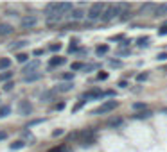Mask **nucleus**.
I'll use <instances>...</instances> for the list:
<instances>
[{
    "instance_id": "obj_30",
    "label": "nucleus",
    "mask_w": 167,
    "mask_h": 152,
    "mask_svg": "<svg viewBox=\"0 0 167 152\" xmlns=\"http://www.w3.org/2000/svg\"><path fill=\"white\" fill-rule=\"evenodd\" d=\"M146 79H147V73H138V75H136V81H138V82L146 81Z\"/></svg>"
},
{
    "instance_id": "obj_3",
    "label": "nucleus",
    "mask_w": 167,
    "mask_h": 152,
    "mask_svg": "<svg viewBox=\"0 0 167 152\" xmlns=\"http://www.w3.org/2000/svg\"><path fill=\"white\" fill-rule=\"evenodd\" d=\"M117 106H119V102L117 100H106L104 104H101L97 109H94V115H104V113H110V111H113Z\"/></svg>"
},
{
    "instance_id": "obj_2",
    "label": "nucleus",
    "mask_w": 167,
    "mask_h": 152,
    "mask_svg": "<svg viewBox=\"0 0 167 152\" xmlns=\"http://www.w3.org/2000/svg\"><path fill=\"white\" fill-rule=\"evenodd\" d=\"M106 6L104 4H92L90 7H88V13H86V18L90 21H95V20H101V16H103V13H104Z\"/></svg>"
},
{
    "instance_id": "obj_20",
    "label": "nucleus",
    "mask_w": 167,
    "mask_h": 152,
    "mask_svg": "<svg viewBox=\"0 0 167 152\" xmlns=\"http://www.w3.org/2000/svg\"><path fill=\"white\" fill-rule=\"evenodd\" d=\"M120 123H122V118H112V120L108 122V125H110V127H119Z\"/></svg>"
},
{
    "instance_id": "obj_8",
    "label": "nucleus",
    "mask_w": 167,
    "mask_h": 152,
    "mask_svg": "<svg viewBox=\"0 0 167 152\" xmlns=\"http://www.w3.org/2000/svg\"><path fill=\"white\" fill-rule=\"evenodd\" d=\"M38 68H40V61L34 59V61H31V63H27V64L23 66V70H22V72H23L25 75H31V73H36Z\"/></svg>"
},
{
    "instance_id": "obj_5",
    "label": "nucleus",
    "mask_w": 167,
    "mask_h": 152,
    "mask_svg": "<svg viewBox=\"0 0 167 152\" xmlns=\"http://www.w3.org/2000/svg\"><path fill=\"white\" fill-rule=\"evenodd\" d=\"M104 93L99 90V88H94V90H88V91H84L83 95H81V100H90V99H101Z\"/></svg>"
},
{
    "instance_id": "obj_17",
    "label": "nucleus",
    "mask_w": 167,
    "mask_h": 152,
    "mask_svg": "<svg viewBox=\"0 0 167 152\" xmlns=\"http://www.w3.org/2000/svg\"><path fill=\"white\" fill-rule=\"evenodd\" d=\"M23 147H25V143L22 142V140H20V142H14V143H11V145H9L11 150H20V149H23Z\"/></svg>"
},
{
    "instance_id": "obj_39",
    "label": "nucleus",
    "mask_w": 167,
    "mask_h": 152,
    "mask_svg": "<svg viewBox=\"0 0 167 152\" xmlns=\"http://www.w3.org/2000/svg\"><path fill=\"white\" fill-rule=\"evenodd\" d=\"M61 134H63L61 129H58V131H54V132H52V136H61Z\"/></svg>"
},
{
    "instance_id": "obj_21",
    "label": "nucleus",
    "mask_w": 167,
    "mask_h": 152,
    "mask_svg": "<svg viewBox=\"0 0 167 152\" xmlns=\"http://www.w3.org/2000/svg\"><path fill=\"white\" fill-rule=\"evenodd\" d=\"M136 43H138V47H147V45H149V38H147V36H144V38H138V40H136Z\"/></svg>"
},
{
    "instance_id": "obj_15",
    "label": "nucleus",
    "mask_w": 167,
    "mask_h": 152,
    "mask_svg": "<svg viewBox=\"0 0 167 152\" xmlns=\"http://www.w3.org/2000/svg\"><path fill=\"white\" fill-rule=\"evenodd\" d=\"M108 50H110V47H108V45H99V47L95 49V54H97V56L101 57V56H104Z\"/></svg>"
},
{
    "instance_id": "obj_38",
    "label": "nucleus",
    "mask_w": 167,
    "mask_h": 152,
    "mask_svg": "<svg viewBox=\"0 0 167 152\" xmlns=\"http://www.w3.org/2000/svg\"><path fill=\"white\" fill-rule=\"evenodd\" d=\"M32 54H34V56H42V54H43V50H42V49H36V50L32 52Z\"/></svg>"
},
{
    "instance_id": "obj_31",
    "label": "nucleus",
    "mask_w": 167,
    "mask_h": 152,
    "mask_svg": "<svg viewBox=\"0 0 167 152\" xmlns=\"http://www.w3.org/2000/svg\"><path fill=\"white\" fill-rule=\"evenodd\" d=\"M146 107V104H142V102H136V104H133V109H144Z\"/></svg>"
},
{
    "instance_id": "obj_7",
    "label": "nucleus",
    "mask_w": 167,
    "mask_h": 152,
    "mask_svg": "<svg viewBox=\"0 0 167 152\" xmlns=\"http://www.w3.org/2000/svg\"><path fill=\"white\" fill-rule=\"evenodd\" d=\"M84 16H86V13H84V11L81 9V7H74V9L70 11V13H68V18H70L72 21H79V20H83Z\"/></svg>"
},
{
    "instance_id": "obj_26",
    "label": "nucleus",
    "mask_w": 167,
    "mask_h": 152,
    "mask_svg": "<svg viewBox=\"0 0 167 152\" xmlns=\"http://www.w3.org/2000/svg\"><path fill=\"white\" fill-rule=\"evenodd\" d=\"M52 95H54V91H47V93H43L42 100H51V99H52Z\"/></svg>"
},
{
    "instance_id": "obj_40",
    "label": "nucleus",
    "mask_w": 167,
    "mask_h": 152,
    "mask_svg": "<svg viewBox=\"0 0 167 152\" xmlns=\"http://www.w3.org/2000/svg\"><path fill=\"white\" fill-rule=\"evenodd\" d=\"M119 86H120V88H126V86H128V82H126V81H120V82H119Z\"/></svg>"
},
{
    "instance_id": "obj_27",
    "label": "nucleus",
    "mask_w": 167,
    "mask_h": 152,
    "mask_svg": "<svg viewBox=\"0 0 167 152\" xmlns=\"http://www.w3.org/2000/svg\"><path fill=\"white\" fill-rule=\"evenodd\" d=\"M81 68H84V64H83V63H72V72L81 70Z\"/></svg>"
},
{
    "instance_id": "obj_28",
    "label": "nucleus",
    "mask_w": 167,
    "mask_h": 152,
    "mask_svg": "<svg viewBox=\"0 0 167 152\" xmlns=\"http://www.w3.org/2000/svg\"><path fill=\"white\" fill-rule=\"evenodd\" d=\"M157 59L158 61H165L167 59V52H160V54L157 56Z\"/></svg>"
},
{
    "instance_id": "obj_1",
    "label": "nucleus",
    "mask_w": 167,
    "mask_h": 152,
    "mask_svg": "<svg viewBox=\"0 0 167 152\" xmlns=\"http://www.w3.org/2000/svg\"><path fill=\"white\" fill-rule=\"evenodd\" d=\"M124 7H126V4H112V6H106L104 13H103V16H101V21H110V20H113V18H117V16L122 13Z\"/></svg>"
},
{
    "instance_id": "obj_18",
    "label": "nucleus",
    "mask_w": 167,
    "mask_h": 152,
    "mask_svg": "<svg viewBox=\"0 0 167 152\" xmlns=\"http://www.w3.org/2000/svg\"><path fill=\"white\" fill-rule=\"evenodd\" d=\"M9 113H11V107H9V106H0V118H6Z\"/></svg>"
},
{
    "instance_id": "obj_32",
    "label": "nucleus",
    "mask_w": 167,
    "mask_h": 152,
    "mask_svg": "<svg viewBox=\"0 0 167 152\" xmlns=\"http://www.w3.org/2000/svg\"><path fill=\"white\" fill-rule=\"evenodd\" d=\"M83 106H84V100H79V102H77V104H75V106H74V111H77V109H81Z\"/></svg>"
},
{
    "instance_id": "obj_16",
    "label": "nucleus",
    "mask_w": 167,
    "mask_h": 152,
    "mask_svg": "<svg viewBox=\"0 0 167 152\" xmlns=\"http://www.w3.org/2000/svg\"><path fill=\"white\" fill-rule=\"evenodd\" d=\"M65 63V57H52L49 61V66H58V64H63Z\"/></svg>"
},
{
    "instance_id": "obj_29",
    "label": "nucleus",
    "mask_w": 167,
    "mask_h": 152,
    "mask_svg": "<svg viewBox=\"0 0 167 152\" xmlns=\"http://www.w3.org/2000/svg\"><path fill=\"white\" fill-rule=\"evenodd\" d=\"M97 79H99V81H106V79H108V73H106V72H103V73L99 72V75H97Z\"/></svg>"
},
{
    "instance_id": "obj_23",
    "label": "nucleus",
    "mask_w": 167,
    "mask_h": 152,
    "mask_svg": "<svg viewBox=\"0 0 167 152\" xmlns=\"http://www.w3.org/2000/svg\"><path fill=\"white\" fill-rule=\"evenodd\" d=\"M16 59L20 61V63H25V61H29V56H27V54H23V52H20V54L16 56Z\"/></svg>"
},
{
    "instance_id": "obj_6",
    "label": "nucleus",
    "mask_w": 167,
    "mask_h": 152,
    "mask_svg": "<svg viewBox=\"0 0 167 152\" xmlns=\"http://www.w3.org/2000/svg\"><path fill=\"white\" fill-rule=\"evenodd\" d=\"M18 111H20L22 116H29L32 113V106L29 100H20V104H18Z\"/></svg>"
},
{
    "instance_id": "obj_14",
    "label": "nucleus",
    "mask_w": 167,
    "mask_h": 152,
    "mask_svg": "<svg viewBox=\"0 0 167 152\" xmlns=\"http://www.w3.org/2000/svg\"><path fill=\"white\" fill-rule=\"evenodd\" d=\"M11 77H13V72H9V70L2 72V73H0V82H9Z\"/></svg>"
},
{
    "instance_id": "obj_13",
    "label": "nucleus",
    "mask_w": 167,
    "mask_h": 152,
    "mask_svg": "<svg viewBox=\"0 0 167 152\" xmlns=\"http://www.w3.org/2000/svg\"><path fill=\"white\" fill-rule=\"evenodd\" d=\"M11 66V59L9 57H2L0 59V72H6Z\"/></svg>"
},
{
    "instance_id": "obj_22",
    "label": "nucleus",
    "mask_w": 167,
    "mask_h": 152,
    "mask_svg": "<svg viewBox=\"0 0 167 152\" xmlns=\"http://www.w3.org/2000/svg\"><path fill=\"white\" fill-rule=\"evenodd\" d=\"M149 116H151V113H149V111H146V113L142 111V113H136V115H135L136 120H142V118H149Z\"/></svg>"
},
{
    "instance_id": "obj_36",
    "label": "nucleus",
    "mask_w": 167,
    "mask_h": 152,
    "mask_svg": "<svg viewBox=\"0 0 167 152\" xmlns=\"http://www.w3.org/2000/svg\"><path fill=\"white\" fill-rule=\"evenodd\" d=\"M6 138H7V132H6V131H0V142H2V140H6Z\"/></svg>"
},
{
    "instance_id": "obj_24",
    "label": "nucleus",
    "mask_w": 167,
    "mask_h": 152,
    "mask_svg": "<svg viewBox=\"0 0 167 152\" xmlns=\"http://www.w3.org/2000/svg\"><path fill=\"white\" fill-rule=\"evenodd\" d=\"M165 34H167V21L160 27V29H158V36H165Z\"/></svg>"
},
{
    "instance_id": "obj_25",
    "label": "nucleus",
    "mask_w": 167,
    "mask_h": 152,
    "mask_svg": "<svg viewBox=\"0 0 167 152\" xmlns=\"http://www.w3.org/2000/svg\"><path fill=\"white\" fill-rule=\"evenodd\" d=\"M61 79H65V81H72V79H74V72H67V73H63Z\"/></svg>"
},
{
    "instance_id": "obj_37",
    "label": "nucleus",
    "mask_w": 167,
    "mask_h": 152,
    "mask_svg": "<svg viewBox=\"0 0 167 152\" xmlns=\"http://www.w3.org/2000/svg\"><path fill=\"white\" fill-rule=\"evenodd\" d=\"M63 107H65V104H63V102H59V104H56V106H54V109H63Z\"/></svg>"
},
{
    "instance_id": "obj_9",
    "label": "nucleus",
    "mask_w": 167,
    "mask_h": 152,
    "mask_svg": "<svg viewBox=\"0 0 167 152\" xmlns=\"http://www.w3.org/2000/svg\"><path fill=\"white\" fill-rule=\"evenodd\" d=\"M167 14V4H160L153 7V16H165Z\"/></svg>"
},
{
    "instance_id": "obj_12",
    "label": "nucleus",
    "mask_w": 167,
    "mask_h": 152,
    "mask_svg": "<svg viewBox=\"0 0 167 152\" xmlns=\"http://www.w3.org/2000/svg\"><path fill=\"white\" fill-rule=\"evenodd\" d=\"M42 72H36V73H31V75H25L23 77V81L25 82H34V81H38V79H42Z\"/></svg>"
},
{
    "instance_id": "obj_35",
    "label": "nucleus",
    "mask_w": 167,
    "mask_h": 152,
    "mask_svg": "<svg viewBox=\"0 0 167 152\" xmlns=\"http://www.w3.org/2000/svg\"><path fill=\"white\" fill-rule=\"evenodd\" d=\"M110 64H112V66H122V63H120V61H115V59L110 61Z\"/></svg>"
},
{
    "instance_id": "obj_19",
    "label": "nucleus",
    "mask_w": 167,
    "mask_h": 152,
    "mask_svg": "<svg viewBox=\"0 0 167 152\" xmlns=\"http://www.w3.org/2000/svg\"><path fill=\"white\" fill-rule=\"evenodd\" d=\"M29 41H25V40H22V41H16L14 45H11V50H18V49H22V47H25Z\"/></svg>"
},
{
    "instance_id": "obj_33",
    "label": "nucleus",
    "mask_w": 167,
    "mask_h": 152,
    "mask_svg": "<svg viewBox=\"0 0 167 152\" xmlns=\"http://www.w3.org/2000/svg\"><path fill=\"white\" fill-rule=\"evenodd\" d=\"M13 86H14L13 82H6V86H4V90H6V91H11V90H13Z\"/></svg>"
},
{
    "instance_id": "obj_10",
    "label": "nucleus",
    "mask_w": 167,
    "mask_h": 152,
    "mask_svg": "<svg viewBox=\"0 0 167 152\" xmlns=\"http://www.w3.org/2000/svg\"><path fill=\"white\" fill-rule=\"evenodd\" d=\"M14 32V27L9 23H0V36H11Z\"/></svg>"
},
{
    "instance_id": "obj_11",
    "label": "nucleus",
    "mask_w": 167,
    "mask_h": 152,
    "mask_svg": "<svg viewBox=\"0 0 167 152\" xmlns=\"http://www.w3.org/2000/svg\"><path fill=\"white\" fill-rule=\"evenodd\" d=\"M74 88L72 82H63V84H59L58 88H56V91H59V93H67V91H70Z\"/></svg>"
},
{
    "instance_id": "obj_4",
    "label": "nucleus",
    "mask_w": 167,
    "mask_h": 152,
    "mask_svg": "<svg viewBox=\"0 0 167 152\" xmlns=\"http://www.w3.org/2000/svg\"><path fill=\"white\" fill-rule=\"evenodd\" d=\"M36 25H38V16H34V14H25L20 20L22 29H32V27H36Z\"/></svg>"
},
{
    "instance_id": "obj_34",
    "label": "nucleus",
    "mask_w": 167,
    "mask_h": 152,
    "mask_svg": "<svg viewBox=\"0 0 167 152\" xmlns=\"http://www.w3.org/2000/svg\"><path fill=\"white\" fill-rule=\"evenodd\" d=\"M59 49H61L59 43H52V45H51V50H59Z\"/></svg>"
}]
</instances>
